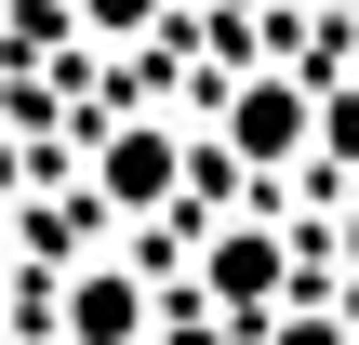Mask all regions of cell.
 <instances>
[{
  "label": "cell",
  "mask_w": 359,
  "mask_h": 345,
  "mask_svg": "<svg viewBox=\"0 0 359 345\" xmlns=\"http://www.w3.org/2000/svg\"><path fill=\"white\" fill-rule=\"evenodd\" d=\"M213 133H226V160H240V173H293V160H306V133H320V106H306V80H293V66H253V80L226 93V120H213Z\"/></svg>",
  "instance_id": "6da1fadb"
},
{
  "label": "cell",
  "mask_w": 359,
  "mask_h": 345,
  "mask_svg": "<svg viewBox=\"0 0 359 345\" xmlns=\"http://www.w3.org/2000/svg\"><path fill=\"white\" fill-rule=\"evenodd\" d=\"M160 13H173V0H67V27H80V40H147Z\"/></svg>",
  "instance_id": "5b68a950"
},
{
  "label": "cell",
  "mask_w": 359,
  "mask_h": 345,
  "mask_svg": "<svg viewBox=\"0 0 359 345\" xmlns=\"http://www.w3.org/2000/svg\"><path fill=\"white\" fill-rule=\"evenodd\" d=\"M93 199L107 213H173L187 199V133L173 120H107L93 133Z\"/></svg>",
  "instance_id": "7a4b0ae2"
},
{
  "label": "cell",
  "mask_w": 359,
  "mask_h": 345,
  "mask_svg": "<svg viewBox=\"0 0 359 345\" xmlns=\"http://www.w3.org/2000/svg\"><path fill=\"white\" fill-rule=\"evenodd\" d=\"M200 293H213L226 319H266V306L293 293V239H280V226H213V239H200Z\"/></svg>",
  "instance_id": "3957f363"
},
{
  "label": "cell",
  "mask_w": 359,
  "mask_h": 345,
  "mask_svg": "<svg viewBox=\"0 0 359 345\" xmlns=\"http://www.w3.org/2000/svg\"><path fill=\"white\" fill-rule=\"evenodd\" d=\"M346 266H359V213H346Z\"/></svg>",
  "instance_id": "52a82bcc"
},
{
  "label": "cell",
  "mask_w": 359,
  "mask_h": 345,
  "mask_svg": "<svg viewBox=\"0 0 359 345\" xmlns=\"http://www.w3.org/2000/svg\"><path fill=\"white\" fill-rule=\"evenodd\" d=\"M13 186H27V160H13V133H0V213H13Z\"/></svg>",
  "instance_id": "8992f818"
},
{
  "label": "cell",
  "mask_w": 359,
  "mask_h": 345,
  "mask_svg": "<svg viewBox=\"0 0 359 345\" xmlns=\"http://www.w3.org/2000/svg\"><path fill=\"white\" fill-rule=\"evenodd\" d=\"M147 319H160V306H147L133 266H80V279L53 293V332L67 345H147Z\"/></svg>",
  "instance_id": "277c9868"
}]
</instances>
